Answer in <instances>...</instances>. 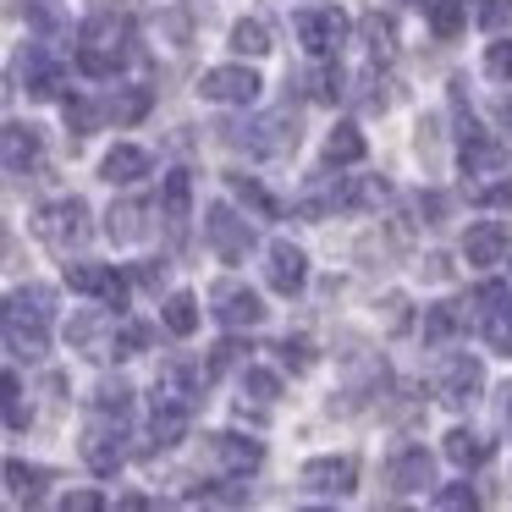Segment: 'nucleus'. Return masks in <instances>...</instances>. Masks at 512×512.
Masks as SVG:
<instances>
[{
  "label": "nucleus",
  "mask_w": 512,
  "mask_h": 512,
  "mask_svg": "<svg viewBox=\"0 0 512 512\" xmlns=\"http://www.w3.org/2000/svg\"><path fill=\"white\" fill-rule=\"evenodd\" d=\"M226 138H232L237 149H248V155H292L298 149V116L292 111H270V116H254V122H237L226 127Z\"/></svg>",
  "instance_id": "nucleus-2"
},
{
  "label": "nucleus",
  "mask_w": 512,
  "mask_h": 512,
  "mask_svg": "<svg viewBox=\"0 0 512 512\" xmlns=\"http://www.w3.org/2000/svg\"><path fill=\"white\" fill-rule=\"evenodd\" d=\"M89 221H94V215H89V204H83V199H56L45 215H39V237H45L56 254H78V248L94 237Z\"/></svg>",
  "instance_id": "nucleus-3"
},
{
  "label": "nucleus",
  "mask_w": 512,
  "mask_h": 512,
  "mask_svg": "<svg viewBox=\"0 0 512 512\" xmlns=\"http://www.w3.org/2000/svg\"><path fill=\"white\" fill-rule=\"evenodd\" d=\"M457 166H463V177H507V149L496 144V138H485V133H474V138H463L457 144Z\"/></svg>",
  "instance_id": "nucleus-15"
},
{
  "label": "nucleus",
  "mask_w": 512,
  "mask_h": 512,
  "mask_svg": "<svg viewBox=\"0 0 512 512\" xmlns=\"http://www.w3.org/2000/svg\"><path fill=\"white\" fill-rule=\"evenodd\" d=\"M232 50H237V56H248V61H259V56H270L276 45H270V28L259 23V17H243V23L232 28Z\"/></svg>",
  "instance_id": "nucleus-31"
},
{
  "label": "nucleus",
  "mask_w": 512,
  "mask_h": 512,
  "mask_svg": "<svg viewBox=\"0 0 512 512\" xmlns=\"http://www.w3.org/2000/svg\"><path fill=\"white\" fill-rule=\"evenodd\" d=\"M386 199H391L386 177H347L342 182V210H380Z\"/></svg>",
  "instance_id": "nucleus-25"
},
{
  "label": "nucleus",
  "mask_w": 512,
  "mask_h": 512,
  "mask_svg": "<svg viewBox=\"0 0 512 512\" xmlns=\"http://www.w3.org/2000/svg\"><path fill=\"white\" fill-rule=\"evenodd\" d=\"M474 17H479V28H485V34H512V0H479L474 6Z\"/></svg>",
  "instance_id": "nucleus-40"
},
{
  "label": "nucleus",
  "mask_w": 512,
  "mask_h": 512,
  "mask_svg": "<svg viewBox=\"0 0 512 512\" xmlns=\"http://www.w3.org/2000/svg\"><path fill=\"white\" fill-rule=\"evenodd\" d=\"M347 34H353V23H347V12H336V6H320V12L298 17V39H303V50H309L314 61L336 56V50L347 45Z\"/></svg>",
  "instance_id": "nucleus-7"
},
{
  "label": "nucleus",
  "mask_w": 512,
  "mask_h": 512,
  "mask_svg": "<svg viewBox=\"0 0 512 512\" xmlns=\"http://www.w3.org/2000/svg\"><path fill=\"white\" fill-rule=\"evenodd\" d=\"M0 149H6V171H12V177H23V171L39 160V133H34V127H23V122H6Z\"/></svg>",
  "instance_id": "nucleus-19"
},
{
  "label": "nucleus",
  "mask_w": 512,
  "mask_h": 512,
  "mask_svg": "<svg viewBox=\"0 0 512 512\" xmlns=\"http://www.w3.org/2000/svg\"><path fill=\"white\" fill-rule=\"evenodd\" d=\"M160 325H166L171 336H193L199 331V298H193V292H171V298L160 303Z\"/></svg>",
  "instance_id": "nucleus-27"
},
{
  "label": "nucleus",
  "mask_w": 512,
  "mask_h": 512,
  "mask_svg": "<svg viewBox=\"0 0 512 512\" xmlns=\"http://www.w3.org/2000/svg\"><path fill=\"white\" fill-rule=\"evenodd\" d=\"M364 155H369V144L353 122H336L331 133H325V160H331V166H358Z\"/></svg>",
  "instance_id": "nucleus-23"
},
{
  "label": "nucleus",
  "mask_w": 512,
  "mask_h": 512,
  "mask_svg": "<svg viewBox=\"0 0 512 512\" xmlns=\"http://www.w3.org/2000/svg\"><path fill=\"white\" fill-rule=\"evenodd\" d=\"M474 303H479V309H501V303H512V287H507V281H479V287H474Z\"/></svg>",
  "instance_id": "nucleus-48"
},
{
  "label": "nucleus",
  "mask_w": 512,
  "mask_h": 512,
  "mask_svg": "<svg viewBox=\"0 0 512 512\" xmlns=\"http://www.w3.org/2000/svg\"><path fill=\"white\" fill-rule=\"evenodd\" d=\"M149 342H155V331H149V325L122 320V325H111V347H105V353H111V358H133V353H144Z\"/></svg>",
  "instance_id": "nucleus-35"
},
{
  "label": "nucleus",
  "mask_w": 512,
  "mask_h": 512,
  "mask_svg": "<svg viewBox=\"0 0 512 512\" xmlns=\"http://www.w3.org/2000/svg\"><path fill=\"white\" fill-rule=\"evenodd\" d=\"M160 210H166V221L171 226H182L193 215V177L188 171H166V177H160Z\"/></svg>",
  "instance_id": "nucleus-20"
},
{
  "label": "nucleus",
  "mask_w": 512,
  "mask_h": 512,
  "mask_svg": "<svg viewBox=\"0 0 512 512\" xmlns=\"http://www.w3.org/2000/svg\"><path fill=\"white\" fill-rule=\"evenodd\" d=\"M479 391H485V364H479L474 353H452L441 364V380H435V397L446 402V408H474Z\"/></svg>",
  "instance_id": "nucleus-6"
},
{
  "label": "nucleus",
  "mask_w": 512,
  "mask_h": 512,
  "mask_svg": "<svg viewBox=\"0 0 512 512\" xmlns=\"http://www.w3.org/2000/svg\"><path fill=\"white\" fill-rule=\"evenodd\" d=\"M501 424L512 430V386H501Z\"/></svg>",
  "instance_id": "nucleus-54"
},
{
  "label": "nucleus",
  "mask_w": 512,
  "mask_h": 512,
  "mask_svg": "<svg viewBox=\"0 0 512 512\" xmlns=\"http://www.w3.org/2000/svg\"><path fill=\"white\" fill-rule=\"evenodd\" d=\"M127 276H133L138 287H155V292H160V281H166V265H160V259H133V270H127Z\"/></svg>",
  "instance_id": "nucleus-50"
},
{
  "label": "nucleus",
  "mask_w": 512,
  "mask_h": 512,
  "mask_svg": "<svg viewBox=\"0 0 512 512\" xmlns=\"http://www.w3.org/2000/svg\"><path fill=\"white\" fill-rule=\"evenodd\" d=\"M496 122H501V133H512V94H501V100H496Z\"/></svg>",
  "instance_id": "nucleus-53"
},
{
  "label": "nucleus",
  "mask_w": 512,
  "mask_h": 512,
  "mask_svg": "<svg viewBox=\"0 0 512 512\" xmlns=\"http://www.w3.org/2000/svg\"><path fill=\"white\" fill-rule=\"evenodd\" d=\"M6 347H12V358H28V364H39V358L50 353V331H45V325L6 320Z\"/></svg>",
  "instance_id": "nucleus-24"
},
{
  "label": "nucleus",
  "mask_w": 512,
  "mask_h": 512,
  "mask_svg": "<svg viewBox=\"0 0 512 512\" xmlns=\"http://www.w3.org/2000/svg\"><path fill=\"white\" fill-rule=\"evenodd\" d=\"M6 320H23V325H45L56 320V287H39V281H28V287H17L12 298H6Z\"/></svg>",
  "instance_id": "nucleus-16"
},
{
  "label": "nucleus",
  "mask_w": 512,
  "mask_h": 512,
  "mask_svg": "<svg viewBox=\"0 0 512 512\" xmlns=\"http://www.w3.org/2000/svg\"><path fill=\"white\" fill-rule=\"evenodd\" d=\"M485 78L512 83V39H507V34H501V45H490V50H485Z\"/></svg>",
  "instance_id": "nucleus-46"
},
{
  "label": "nucleus",
  "mask_w": 512,
  "mask_h": 512,
  "mask_svg": "<svg viewBox=\"0 0 512 512\" xmlns=\"http://www.w3.org/2000/svg\"><path fill=\"white\" fill-rule=\"evenodd\" d=\"M89 402H94V413H105V419H127V413H133V386H127V380H100Z\"/></svg>",
  "instance_id": "nucleus-29"
},
{
  "label": "nucleus",
  "mask_w": 512,
  "mask_h": 512,
  "mask_svg": "<svg viewBox=\"0 0 512 512\" xmlns=\"http://www.w3.org/2000/svg\"><path fill=\"white\" fill-rule=\"evenodd\" d=\"M149 105H155V94H149V89H116V100L105 105V111H111L122 127H133V122H144V116H149Z\"/></svg>",
  "instance_id": "nucleus-37"
},
{
  "label": "nucleus",
  "mask_w": 512,
  "mask_h": 512,
  "mask_svg": "<svg viewBox=\"0 0 512 512\" xmlns=\"http://www.w3.org/2000/svg\"><path fill=\"white\" fill-rule=\"evenodd\" d=\"M149 166H155V160H149V149H138V144H116L111 155L100 160V177L111 182V188H133L138 177H149Z\"/></svg>",
  "instance_id": "nucleus-18"
},
{
  "label": "nucleus",
  "mask_w": 512,
  "mask_h": 512,
  "mask_svg": "<svg viewBox=\"0 0 512 512\" xmlns=\"http://www.w3.org/2000/svg\"><path fill=\"white\" fill-rule=\"evenodd\" d=\"M23 94L28 100H56L61 94V61L50 56L45 45H34L23 56Z\"/></svg>",
  "instance_id": "nucleus-17"
},
{
  "label": "nucleus",
  "mask_w": 512,
  "mask_h": 512,
  "mask_svg": "<svg viewBox=\"0 0 512 512\" xmlns=\"http://www.w3.org/2000/svg\"><path fill=\"white\" fill-rule=\"evenodd\" d=\"M358 34H364V45H369V56H375V61H391V56H397V34H391V23H386L380 12L358 17Z\"/></svg>",
  "instance_id": "nucleus-33"
},
{
  "label": "nucleus",
  "mask_w": 512,
  "mask_h": 512,
  "mask_svg": "<svg viewBox=\"0 0 512 512\" xmlns=\"http://www.w3.org/2000/svg\"><path fill=\"white\" fill-rule=\"evenodd\" d=\"M468 28V0H430V34L457 39Z\"/></svg>",
  "instance_id": "nucleus-30"
},
{
  "label": "nucleus",
  "mask_w": 512,
  "mask_h": 512,
  "mask_svg": "<svg viewBox=\"0 0 512 512\" xmlns=\"http://www.w3.org/2000/svg\"><path fill=\"white\" fill-rule=\"evenodd\" d=\"M204 243H210L226 265H237V259H248V248H254V221H243L232 204H210V210H204Z\"/></svg>",
  "instance_id": "nucleus-5"
},
{
  "label": "nucleus",
  "mask_w": 512,
  "mask_h": 512,
  "mask_svg": "<svg viewBox=\"0 0 512 512\" xmlns=\"http://www.w3.org/2000/svg\"><path fill=\"white\" fill-rule=\"evenodd\" d=\"M441 452L452 457L457 468H479L490 457V441L479 430H468V424H457V430H446V441H441Z\"/></svg>",
  "instance_id": "nucleus-22"
},
{
  "label": "nucleus",
  "mask_w": 512,
  "mask_h": 512,
  "mask_svg": "<svg viewBox=\"0 0 512 512\" xmlns=\"http://www.w3.org/2000/svg\"><path fill=\"white\" fill-rule=\"evenodd\" d=\"M61 116H67V133H78V138H83V133H94V127H100L111 111H100V105H94L89 94H72V100H61Z\"/></svg>",
  "instance_id": "nucleus-34"
},
{
  "label": "nucleus",
  "mask_w": 512,
  "mask_h": 512,
  "mask_svg": "<svg viewBox=\"0 0 512 512\" xmlns=\"http://www.w3.org/2000/svg\"><path fill=\"white\" fill-rule=\"evenodd\" d=\"M237 386H243V397H254V402H276L281 397V375L276 369H259V364H248L243 375H237Z\"/></svg>",
  "instance_id": "nucleus-38"
},
{
  "label": "nucleus",
  "mask_w": 512,
  "mask_h": 512,
  "mask_svg": "<svg viewBox=\"0 0 512 512\" xmlns=\"http://www.w3.org/2000/svg\"><path fill=\"white\" fill-rule=\"evenodd\" d=\"M111 507V501L100 496V490H67V496H61V512H105Z\"/></svg>",
  "instance_id": "nucleus-47"
},
{
  "label": "nucleus",
  "mask_w": 512,
  "mask_h": 512,
  "mask_svg": "<svg viewBox=\"0 0 512 512\" xmlns=\"http://www.w3.org/2000/svg\"><path fill=\"white\" fill-rule=\"evenodd\" d=\"M226 188H232L237 199L248 204V210H259V215H276V199H270V193L259 188L254 177H243V171H232V177H226Z\"/></svg>",
  "instance_id": "nucleus-39"
},
{
  "label": "nucleus",
  "mask_w": 512,
  "mask_h": 512,
  "mask_svg": "<svg viewBox=\"0 0 512 512\" xmlns=\"http://www.w3.org/2000/svg\"><path fill=\"white\" fill-rule=\"evenodd\" d=\"M446 210H452V199H446V193H419V215H424V221H441Z\"/></svg>",
  "instance_id": "nucleus-51"
},
{
  "label": "nucleus",
  "mask_w": 512,
  "mask_h": 512,
  "mask_svg": "<svg viewBox=\"0 0 512 512\" xmlns=\"http://www.w3.org/2000/svg\"><path fill=\"white\" fill-rule=\"evenodd\" d=\"M353 485H358V457H347V452L303 463V490H314V496H347Z\"/></svg>",
  "instance_id": "nucleus-10"
},
{
  "label": "nucleus",
  "mask_w": 512,
  "mask_h": 512,
  "mask_svg": "<svg viewBox=\"0 0 512 512\" xmlns=\"http://www.w3.org/2000/svg\"><path fill=\"white\" fill-rule=\"evenodd\" d=\"M479 199H485V204H512V182H490Z\"/></svg>",
  "instance_id": "nucleus-52"
},
{
  "label": "nucleus",
  "mask_w": 512,
  "mask_h": 512,
  "mask_svg": "<svg viewBox=\"0 0 512 512\" xmlns=\"http://www.w3.org/2000/svg\"><path fill=\"white\" fill-rule=\"evenodd\" d=\"M259 89H265V83H259L254 67H210L199 78V94L210 105H254Z\"/></svg>",
  "instance_id": "nucleus-8"
},
{
  "label": "nucleus",
  "mask_w": 512,
  "mask_h": 512,
  "mask_svg": "<svg viewBox=\"0 0 512 512\" xmlns=\"http://www.w3.org/2000/svg\"><path fill=\"white\" fill-rule=\"evenodd\" d=\"M210 314L226 325V331H254V325L265 320V298H259L248 281L226 276V281H215V287H210Z\"/></svg>",
  "instance_id": "nucleus-4"
},
{
  "label": "nucleus",
  "mask_w": 512,
  "mask_h": 512,
  "mask_svg": "<svg viewBox=\"0 0 512 512\" xmlns=\"http://www.w3.org/2000/svg\"><path fill=\"white\" fill-rule=\"evenodd\" d=\"M83 463L94 468V474L111 479L116 468L127 463V446H122V419L116 424H89V435H83Z\"/></svg>",
  "instance_id": "nucleus-13"
},
{
  "label": "nucleus",
  "mask_w": 512,
  "mask_h": 512,
  "mask_svg": "<svg viewBox=\"0 0 512 512\" xmlns=\"http://www.w3.org/2000/svg\"><path fill=\"white\" fill-rule=\"evenodd\" d=\"M45 468H34V463H17V457H12V463H6V496H12V501H28V507H34V501L39 496H45Z\"/></svg>",
  "instance_id": "nucleus-28"
},
{
  "label": "nucleus",
  "mask_w": 512,
  "mask_h": 512,
  "mask_svg": "<svg viewBox=\"0 0 512 512\" xmlns=\"http://www.w3.org/2000/svg\"><path fill=\"white\" fill-rule=\"evenodd\" d=\"M391 490L397 496H419V490H435V457L424 446H402L391 457Z\"/></svg>",
  "instance_id": "nucleus-14"
},
{
  "label": "nucleus",
  "mask_w": 512,
  "mask_h": 512,
  "mask_svg": "<svg viewBox=\"0 0 512 512\" xmlns=\"http://www.w3.org/2000/svg\"><path fill=\"white\" fill-rule=\"evenodd\" d=\"M281 364H287L292 375H309L314 369V342L309 336H287V342H281Z\"/></svg>",
  "instance_id": "nucleus-43"
},
{
  "label": "nucleus",
  "mask_w": 512,
  "mask_h": 512,
  "mask_svg": "<svg viewBox=\"0 0 512 512\" xmlns=\"http://www.w3.org/2000/svg\"><path fill=\"white\" fill-rule=\"evenodd\" d=\"M512 254V232H507V221H474L463 232V259L468 265H501V259Z\"/></svg>",
  "instance_id": "nucleus-12"
},
{
  "label": "nucleus",
  "mask_w": 512,
  "mask_h": 512,
  "mask_svg": "<svg viewBox=\"0 0 512 512\" xmlns=\"http://www.w3.org/2000/svg\"><path fill=\"white\" fill-rule=\"evenodd\" d=\"M127 39L133 23L122 12H94L78 23V72L83 78H116L127 61Z\"/></svg>",
  "instance_id": "nucleus-1"
},
{
  "label": "nucleus",
  "mask_w": 512,
  "mask_h": 512,
  "mask_svg": "<svg viewBox=\"0 0 512 512\" xmlns=\"http://www.w3.org/2000/svg\"><path fill=\"white\" fill-rule=\"evenodd\" d=\"M479 501V490L468 485V479H452V485H435V507H446V512H463V507H474Z\"/></svg>",
  "instance_id": "nucleus-44"
},
{
  "label": "nucleus",
  "mask_w": 512,
  "mask_h": 512,
  "mask_svg": "<svg viewBox=\"0 0 512 512\" xmlns=\"http://www.w3.org/2000/svg\"><path fill=\"white\" fill-rule=\"evenodd\" d=\"M204 452H210V463L221 468V474H254L259 463H265V446L259 441H248V435H237V430H215V435H204Z\"/></svg>",
  "instance_id": "nucleus-9"
},
{
  "label": "nucleus",
  "mask_w": 512,
  "mask_h": 512,
  "mask_svg": "<svg viewBox=\"0 0 512 512\" xmlns=\"http://www.w3.org/2000/svg\"><path fill=\"white\" fill-rule=\"evenodd\" d=\"M309 94H314L320 105H336V100H342V72L314 67V72H309Z\"/></svg>",
  "instance_id": "nucleus-45"
},
{
  "label": "nucleus",
  "mask_w": 512,
  "mask_h": 512,
  "mask_svg": "<svg viewBox=\"0 0 512 512\" xmlns=\"http://www.w3.org/2000/svg\"><path fill=\"white\" fill-rule=\"evenodd\" d=\"M265 281H270L276 292H287V298H292V292L309 281V254H303L298 243H287V237H276V243L265 248Z\"/></svg>",
  "instance_id": "nucleus-11"
},
{
  "label": "nucleus",
  "mask_w": 512,
  "mask_h": 512,
  "mask_svg": "<svg viewBox=\"0 0 512 512\" xmlns=\"http://www.w3.org/2000/svg\"><path fill=\"white\" fill-rule=\"evenodd\" d=\"M413 6H430V0H413Z\"/></svg>",
  "instance_id": "nucleus-55"
},
{
  "label": "nucleus",
  "mask_w": 512,
  "mask_h": 512,
  "mask_svg": "<svg viewBox=\"0 0 512 512\" xmlns=\"http://www.w3.org/2000/svg\"><path fill=\"white\" fill-rule=\"evenodd\" d=\"M419 331H424V342H430V347L452 342V336L463 331V303H452V298L430 303V309H424V320H419Z\"/></svg>",
  "instance_id": "nucleus-21"
},
{
  "label": "nucleus",
  "mask_w": 512,
  "mask_h": 512,
  "mask_svg": "<svg viewBox=\"0 0 512 512\" xmlns=\"http://www.w3.org/2000/svg\"><path fill=\"white\" fill-rule=\"evenodd\" d=\"M0 391H6V430H28V408H23V380H17V369H6V380H0Z\"/></svg>",
  "instance_id": "nucleus-41"
},
{
  "label": "nucleus",
  "mask_w": 512,
  "mask_h": 512,
  "mask_svg": "<svg viewBox=\"0 0 512 512\" xmlns=\"http://www.w3.org/2000/svg\"><path fill=\"white\" fill-rule=\"evenodd\" d=\"M100 331H105V320H100V314H72V325H67V336H72L78 347H89Z\"/></svg>",
  "instance_id": "nucleus-49"
},
{
  "label": "nucleus",
  "mask_w": 512,
  "mask_h": 512,
  "mask_svg": "<svg viewBox=\"0 0 512 512\" xmlns=\"http://www.w3.org/2000/svg\"><path fill=\"white\" fill-rule=\"evenodd\" d=\"M485 342L496 347V353H512V303H501V309L485 314Z\"/></svg>",
  "instance_id": "nucleus-42"
},
{
  "label": "nucleus",
  "mask_w": 512,
  "mask_h": 512,
  "mask_svg": "<svg viewBox=\"0 0 512 512\" xmlns=\"http://www.w3.org/2000/svg\"><path fill=\"white\" fill-rule=\"evenodd\" d=\"M105 237H111V243H138V237H144V204L138 199L111 204V215H105Z\"/></svg>",
  "instance_id": "nucleus-26"
},
{
  "label": "nucleus",
  "mask_w": 512,
  "mask_h": 512,
  "mask_svg": "<svg viewBox=\"0 0 512 512\" xmlns=\"http://www.w3.org/2000/svg\"><path fill=\"white\" fill-rule=\"evenodd\" d=\"M248 353H254L248 342H237V336H221V342L210 347V375H232V369L243 375V369H248Z\"/></svg>",
  "instance_id": "nucleus-36"
},
{
  "label": "nucleus",
  "mask_w": 512,
  "mask_h": 512,
  "mask_svg": "<svg viewBox=\"0 0 512 512\" xmlns=\"http://www.w3.org/2000/svg\"><path fill=\"white\" fill-rule=\"evenodd\" d=\"M111 276H116V270H111V265H94V259H78V265H67V287H72V292H89V298H105Z\"/></svg>",
  "instance_id": "nucleus-32"
}]
</instances>
